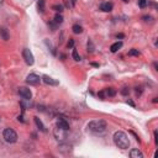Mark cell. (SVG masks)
Segmentation results:
<instances>
[{
	"instance_id": "obj_12",
	"label": "cell",
	"mask_w": 158,
	"mask_h": 158,
	"mask_svg": "<svg viewBox=\"0 0 158 158\" xmlns=\"http://www.w3.org/2000/svg\"><path fill=\"white\" fill-rule=\"evenodd\" d=\"M112 7H114V5L111 4V3H103L101 5H100V10H103V11H105V12H110L111 10H112Z\"/></svg>"
},
{
	"instance_id": "obj_32",
	"label": "cell",
	"mask_w": 158,
	"mask_h": 158,
	"mask_svg": "<svg viewBox=\"0 0 158 158\" xmlns=\"http://www.w3.org/2000/svg\"><path fill=\"white\" fill-rule=\"evenodd\" d=\"M76 1H77V0H72V5H74V4H76Z\"/></svg>"
},
{
	"instance_id": "obj_11",
	"label": "cell",
	"mask_w": 158,
	"mask_h": 158,
	"mask_svg": "<svg viewBox=\"0 0 158 158\" xmlns=\"http://www.w3.org/2000/svg\"><path fill=\"white\" fill-rule=\"evenodd\" d=\"M130 157H131V158H142V157H143V153L141 152L138 148H134V149H131Z\"/></svg>"
},
{
	"instance_id": "obj_31",
	"label": "cell",
	"mask_w": 158,
	"mask_h": 158,
	"mask_svg": "<svg viewBox=\"0 0 158 158\" xmlns=\"http://www.w3.org/2000/svg\"><path fill=\"white\" fill-rule=\"evenodd\" d=\"M116 37H118V38H122V37H123V35H122V34H120V35H118Z\"/></svg>"
},
{
	"instance_id": "obj_7",
	"label": "cell",
	"mask_w": 158,
	"mask_h": 158,
	"mask_svg": "<svg viewBox=\"0 0 158 158\" xmlns=\"http://www.w3.org/2000/svg\"><path fill=\"white\" fill-rule=\"evenodd\" d=\"M26 82H27V84L30 85H37L40 84V82H41V78L37 76V74H29L27 78H26Z\"/></svg>"
},
{
	"instance_id": "obj_5",
	"label": "cell",
	"mask_w": 158,
	"mask_h": 158,
	"mask_svg": "<svg viewBox=\"0 0 158 158\" xmlns=\"http://www.w3.org/2000/svg\"><path fill=\"white\" fill-rule=\"evenodd\" d=\"M67 134H68V131H67V130H63V129H61V127H57V129H54V131H53V135H54V137H56L58 141L65 140V138H67Z\"/></svg>"
},
{
	"instance_id": "obj_23",
	"label": "cell",
	"mask_w": 158,
	"mask_h": 158,
	"mask_svg": "<svg viewBox=\"0 0 158 158\" xmlns=\"http://www.w3.org/2000/svg\"><path fill=\"white\" fill-rule=\"evenodd\" d=\"M88 51L89 52H93L94 51V45H93V42H91V41H89V42H88Z\"/></svg>"
},
{
	"instance_id": "obj_25",
	"label": "cell",
	"mask_w": 158,
	"mask_h": 158,
	"mask_svg": "<svg viewBox=\"0 0 158 158\" xmlns=\"http://www.w3.org/2000/svg\"><path fill=\"white\" fill-rule=\"evenodd\" d=\"M73 46H74V41H73V38H69L68 43H67V47L68 48H73Z\"/></svg>"
},
{
	"instance_id": "obj_20",
	"label": "cell",
	"mask_w": 158,
	"mask_h": 158,
	"mask_svg": "<svg viewBox=\"0 0 158 158\" xmlns=\"http://www.w3.org/2000/svg\"><path fill=\"white\" fill-rule=\"evenodd\" d=\"M52 9L57 12H62L63 11V5H60V4H57V5H53L52 6Z\"/></svg>"
},
{
	"instance_id": "obj_1",
	"label": "cell",
	"mask_w": 158,
	"mask_h": 158,
	"mask_svg": "<svg viewBox=\"0 0 158 158\" xmlns=\"http://www.w3.org/2000/svg\"><path fill=\"white\" fill-rule=\"evenodd\" d=\"M114 142L121 149H127L130 147V140L127 135L122 131H116L114 134Z\"/></svg>"
},
{
	"instance_id": "obj_28",
	"label": "cell",
	"mask_w": 158,
	"mask_h": 158,
	"mask_svg": "<svg viewBox=\"0 0 158 158\" xmlns=\"http://www.w3.org/2000/svg\"><path fill=\"white\" fill-rule=\"evenodd\" d=\"M143 20L145 21H152V18L151 16H143Z\"/></svg>"
},
{
	"instance_id": "obj_3",
	"label": "cell",
	"mask_w": 158,
	"mask_h": 158,
	"mask_svg": "<svg viewBox=\"0 0 158 158\" xmlns=\"http://www.w3.org/2000/svg\"><path fill=\"white\" fill-rule=\"evenodd\" d=\"M3 137L7 143H15L18 141V134L12 129H5L3 132Z\"/></svg>"
},
{
	"instance_id": "obj_24",
	"label": "cell",
	"mask_w": 158,
	"mask_h": 158,
	"mask_svg": "<svg viewBox=\"0 0 158 158\" xmlns=\"http://www.w3.org/2000/svg\"><path fill=\"white\" fill-rule=\"evenodd\" d=\"M138 4L141 7H145L147 5V0H138Z\"/></svg>"
},
{
	"instance_id": "obj_15",
	"label": "cell",
	"mask_w": 158,
	"mask_h": 158,
	"mask_svg": "<svg viewBox=\"0 0 158 158\" xmlns=\"http://www.w3.org/2000/svg\"><path fill=\"white\" fill-rule=\"evenodd\" d=\"M0 37H1L4 41H7V40H9V32H7L6 29H4V27L0 29Z\"/></svg>"
},
{
	"instance_id": "obj_22",
	"label": "cell",
	"mask_w": 158,
	"mask_h": 158,
	"mask_svg": "<svg viewBox=\"0 0 158 158\" xmlns=\"http://www.w3.org/2000/svg\"><path fill=\"white\" fill-rule=\"evenodd\" d=\"M129 54H130V56H140V52L137 51V49H135V48H132V49H131V51L129 52Z\"/></svg>"
},
{
	"instance_id": "obj_2",
	"label": "cell",
	"mask_w": 158,
	"mask_h": 158,
	"mask_svg": "<svg viewBox=\"0 0 158 158\" xmlns=\"http://www.w3.org/2000/svg\"><path fill=\"white\" fill-rule=\"evenodd\" d=\"M88 130L93 134H103L106 130V122L104 120H93L88 123Z\"/></svg>"
},
{
	"instance_id": "obj_8",
	"label": "cell",
	"mask_w": 158,
	"mask_h": 158,
	"mask_svg": "<svg viewBox=\"0 0 158 158\" xmlns=\"http://www.w3.org/2000/svg\"><path fill=\"white\" fill-rule=\"evenodd\" d=\"M72 149H73V146L68 145V143H61L60 146H58V151H60L61 153H64V154L71 153Z\"/></svg>"
},
{
	"instance_id": "obj_26",
	"label": "cell",
	"mask_w": 158,
	"mask_h": 158,
	"mask_svg": "<svg viewBox=\"0 0 158 158\" xmlns=\"http://www.w3.org/2000/svg\"><path fill=\"white\" fill-rule=\"evenodd\" d=\"M129 93H130V89H129V88H123V89L121 90V94H122V95H127Z\"/></svg>"
},
{
	"instance_id": "obj_27",
	"label": "cell",
	"mask_w": 158,
	"mask_h": 158,
	"mask_svg": "<svg viewBox=\"0 0 158 158\" xmlns=\"http://www.w3.org/2000/svg\"><path fill=\"white\" fill-rule=\"evenodd\" d=\"M98 95H99V98H100V99H105V94H104V90H101V91H100V93H99Z\"/></svg>"
},
{
	"instance_id": "obj_17",
	"label": "cell",
	"mask_w": 158,
	"mask_h": 158,
	"mask_svg": "<svg viewBox=\"0 0 158 158\" xmlns=\"http://www.w3.org/2000/svg\"><path fill=\"white\" fill-rule=\"evenodd\" d=\"M53 22L57 25V26H58V25H61V24L63 22V16H62L61 14H57V15L54 16V19H53Z\"/></svg>"
},
{
	"instance_id": "obj_19",
	"label": "cell",
	"mask_w": 158,
	"mask_h": 158,
	"mask_svg": "<svg viewBox=\"0 0 158 158\" xmlns=\"http://www.w3.org/2000/svg\"><path fill=\"white\" fill-rule=\"evenodd\" d=\"M73 32H74V34H82V32H83V27L80 26V25H74V26H73Z\"/></svg>"
},
{
	"instance_id": "obj_33",
	"label": "cell",
	"mask_w": 158,
	"mask_h": 158,
	"mask_svg": "<svg viewBox=\"0 0 158 158\" xmlns=\"http://www.w3.org/2000/svg\"><path fill=\"white\" fill-rule=\"evenodd\" d=\"M3 1H4V0H0V5H1V4H3Z\"/></svg>"
},
{
	"instance_id": "obj_6",
	"label": "cell",
	"mask_w": 158,
	"mask_h": 158,
	"mask_svg": "<svg viewBox=\"0 0 158 158\" xmlns=\"http://www.w3.org/2000/svg\"><path fill=\"white\" fill-rule=\"evenodd\" d=\"M19 94H20V96H22V99H25V100H31V98H32L31 90L26 87L19 88Z\"/></svg>"
},
{
	"instance_id": "obj_14",
	"label": "cell",
	"mask_w": 158,
	"mask_h": 158,
	"mask_svg": "<svg viewBox=\"0 0 158 158\" xmlns=\"http://www.w3.org/2000/svg\"><path fill=\"white\" fill-rule=\"evenodd\" d=\"M104 94H105V98H107V96H115L116 95V90L114 88H106L104 90Z\"/></svg>"
},
{
	"instance_id": "obj_18",
	"label": "cell",
	"mask_w": 158,
	"mask_h": 158,
	"mask_svg": "<svg viewBox=\"0 0 158 158\" xmlns=\"http://www.w3.org/2000/svg\"><path fill=\"white\" fill-rule=\"evenodd\" d=\"M37 7H38V11L40 12H43L45 11V0H38Z\"/></svg>"
},
{
	"instance_id": "obj_16",
	"label": "cell",
	"mask_w": 158,
	"mask_h": 158,
	"mask_svg": "<svg viewBox=\"0 0 158 158\" xmlns=\"http://www.w3.org/2000/svg\"><path fill=\"white\" fill-rule=\"evenodd\" d=\"M35 122H36V125H37V127L42 131V132H46V127H45V125L42 123V121H41L38 118H35Z\"/></svg>"
},
{
	"instance_id": "obj_13",
	"label": "cell",
	"mask_w": 158,
	"mask_h": 158,
	"mask_svg": "<svg viewBox=\"0 0 158 158\" xmlns=\"http://www.w3.org/2000/svg\"><path fill=\"white\" fill-rule=\"evenodd\" d=\"M121 47H122V42H121V41H118V42H115L114 45H111L110 51H111L112 53H115V52H118Z\"/></svg>"
},
{
	"instance_id": "obj_4",
	"label": "cell",
	"mask_w": 158,
	"mask_h": 158,
	"mask_svg": "<svg viewBox=\"0 0 158 158\" xmlns=\"http://www.w3.org/2000/svg\"><path fill=\"white\" fill-rule=\"evenodd\" d=\"M22 57H24L25 62H26V64L32 65V64L35 63V57H34V54H32V52L30 51L29 48H24V51H22Z\"/></svg>"
},
{
	"instance_id": "obj_9",
	"label": "cell",
	"mask_w": 158,
	"mask_h": 158,
	"mask_svg": "<svg viewBox=\"0 0 158 158\" xmlns=\"http://www.w3.org/2000/svg\"><path fill=\"white\" fill-rule=\"evenodd\" d=\"M42 80L46 83V84H48V85H58V84H60V82L53 79L52 77H49V76H43Z\"/></svg>"
},
{
	"instance_id": "obj_29",
	"label": "cell",
	"mask_w": 158,
	"mask_h": 158,
	"mask_svg": "<svg viewBox=\"0 0 158 158\" xmlns=\"http://www.w3.org/2000/svg\"><path fill=\"white\" fill-rule=\"evenodd\" d=\"M127 104H130L131 106H135V104H134V101H131V100H127Z\"/></svg>"
},
{
	"instance_id": "obj_10",
	"label": "cell",
	"mask_w": 158,
	"mask_h": 158,
	"mask_svg": "<svg viewBox=\"0 0 158 158\" xmlns=\"http://www.w3.org/2000/svg\"><path fill=\"white\" fill-rule=\"evenodd\" d=\"M57 127H61V129H63V130H67V131H69V123L65 121L64 119H58L57 120Z\"/></svg>"
},
{
	"instance_id": "obj_30",
	"label": "cell",
	"mask_w": 158,
	"mask_h": 158,
	"mask_svg": "<svg viewBox=\"0 0 158 158\" xmlns=\"http://www.w3.org/2000/svg\"><path fill=\"white\" fill-rule=\"evenodd\" d=\"M18 120H19V121H21V122H24V119H22V116H19V118H18Z\"/></svg>"
},
{
	"instance_id": "obj_21",
	"label": "cell",
	"mask_w": 158,
	"mask_h": 158,
	"mask_svg": "<svg viewBox=\"0 0 158 158\" xmlns=\"http://www.w3.org/2000/svg\"><path fill=\"white\" fill-rule=\"evenodd\" d=\"M72 57L74 58V61H80V56L78 54V52H77V49H73V52H72Z\"/></svg>"
}]
</instances>
